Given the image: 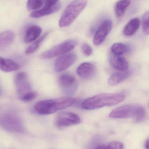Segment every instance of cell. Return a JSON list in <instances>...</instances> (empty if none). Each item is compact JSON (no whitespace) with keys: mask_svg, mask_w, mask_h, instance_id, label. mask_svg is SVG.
<instances>
[{"mask_svg":"<svg viewBox=\"0 0 149 149\" xmlns=\"http://www.w3.org/2000/svg\"><path fill=\"white\" fill-rule=\"evenodd\" d=\"M126 94L123 93H102L85 100L81 107L86 110H93L104 107L117 105L125 100Z\"/></svg>","mask_w":149,"mask_h":149,"instance_id":"1","label":"cell"},{"mask_svg":"<svg viewBox=\"0 0 149 149\" xmlns=\"http://www.w3.org/2000/svg\"><path fill=\"white\" fill-rule=\"evenodd\" d=\"M77 102V99L71 97L44 100L37 102L34 109L40 114L49 115L69 107Z\"/></svg>","mask_w":149,"mask_h":149,"instance_id":"2","label":"cell"},{"mask_svg":"<svg viewBox=\"0 0 149 149\" xmlns=\"http://www.w3.org/2000/svg\"><path fill=\"white\" fill-rule=\"evenodd\" d=\"M146 111L143 107L139 105H126L113 110L109 117L113 119L133 118L136 122L143 120L145 118Z\"/></svg>","mask_w":149,"mask_h":149,"instance_id":"3","label":"cell"},{"mask_svg":"<svg viewBox=\"0 0 149 149\" xmlns=\"http://www.w3.org/2000/svg\"><path fill=\"white\" fill-rule=\"evenodd\" d=\"M87 0H74L65 8L59 19V27H68L72 24L79 15L84 9Z\"/></svg>","mask_w":149,"mask_h":149,"instance_id":"4","label":"cell"},{"mask_svg":"<svg viewBox=\"0 0 149 149\" xmlns=\"http://www.w3.org/2000/svg\"><path fill=\"white\" fill-rule=\"evenodd\" d=\"M0 126L10 132L22 133L24 132L22 122L17 114L7 112L0 115Z\"/></svg>","mask_w":149,"mask_h":149,"instance_id":"5","label":"cell"},{"mask_svg":"<svg viewBox=\"0 0 149 149\" xmlns=\"http://www.w3.org/2000/svg\"><path fill=\"white\" fill-rule=\"evenodd\" d=\"M77 44L78 42L76 40H67L42 53L40 58L43 59H48L61 56L71 51L76 47Z\"/></svg>","mask_w":149,"mask_h":149,"instance_id":"6","label":"cell"},{"mask_svg":"<svg viewBox=\"0 0 149 149\" xmlns=\"http://www.w3.org/2000/svg\"><path fill=\"white\" fill-rule=\"evenodd\" d=\"M81 122V120L76 114L70 112H62L57 116L55 125L58 128L70 127L77 125Z\"/></svg>","mask_w":149,"mask_h":149,"instance_id":"7","label":"cell"},{"mask_svg":"<svg viewBox=\"0 0 149 149\" xmlns=\"http://www.w3.org/2000/svg\"><path fill=\"white\" fill-rule=\"evenodd\" d=\"M77 59L74 53H65L58 57L54 63V69L56 72H61L70 67Z\"/></svg>","mask_w":149,"mask_h":149,"instance_id":"8","label":"cell"},{"mask_svg":"<svg viewBox=\"0 0 149 149\" xmlns=\"http://www.w3.org/2000/svg\"><path fill=\"white\" fill-rule=\"evenodd\" d=\"M59 82L63 92L66 94H72L77 89V81L72 74L69 73L62 74L59 77Z\"/></svg>","mask_w":149,"mask_h":149,"instance_id":"9","label":"cell"},{"mask_svg":"<svg viewBox=\"0 0 149 149\" xmlns=\"http://www.w3.org/2000/svg\"><path fill=\"white\" fill-rule=\"evenodd\" d=\"M15 82L20 99L25 94L31 91V86L25 72H19L17 74L15 78Z\"/></svg>","mask_w":149,"mask_h":149,"instance_id":"10","label":"cell"},{"mask_svg":"<svg viewBox=\"0 0 149 149\" xmlns=\"http://www.w3.org/2000/svg\"><path fill=\"white\" fill-rule=\"evenodd\" d=\"M113 22L110 20L104 21L99 27L94 36L93 42L95 46L101 44L112 29Z\"/></svg>","mask_w":149,"mask_h":149,"instance_id":"11","label":"cell"},{"mask_svg":"<svg viewBox=\"0 0 149 149\" xmlns=\"http://www.w3.org/2000/svg\"><path fill=\"white\" fill-rule=\"evenodd\" d=\"M76 72L80 78L84 79H89L94 76L95 67L91 63H83L78 66Z\"/></svg>","mask_w":149,"mask_h":149,"instance_id":"12","label":"cell"},{"mask_svg":"<svg viewBox=\"0 0 149 149\" xmlns=\"http://www.w3.org/2000/svg\"><path fill=\"white\" fill-rule=\"evenodd\" d=\"M61 8V5L60 3H57L53 6H45L43 8L41 9L33 11L30 16L33 18H40L42 17L55 13L58 11Z\"/></svg>","mask_w":149,"mask_h":149,"instance_id":"13","label":"cell"},{"mask_svg":"<svg viewBox=\"0 0 149 149\" xmlns=\"http://www.w3.org/2000/svg\"><path fill=\"white\" fill-rule=\"evenodd\" d=\"M109 63L114 69L120 71L126 70L128 68L129 64L127 61L120 56L113 54L110 56Z\"/></svg>","mask_w":149,"mask_h":149,"instance_id":"14","label":"cell"},{"mask_svg":"<svg viewBox=\"0 0 149 149\" xmlns=\"http://www.w3.org/2000/svg\"><path fill=\"white\" fill-rule=\"evenodd\" d=\"M42 32V29L37 25H32L29 27L26 32L24 37V41L26 43L31 42L36 40L41 35Z\"/></svg>","mask_w":149,"mask_h":149,"instance_id":"15","label":"cell"},{"mask_svg":"<svg viewBox=\"0 0 149 149\" xmlns=\"http://www.w3.org/2000/svg\"><path fill=\"white\" fill-rule=\"evenodd\" d=\"M131 74L130 71L126 70L121 71L112 74L108 81L109 85L110 86H115L120 84L127 79Z\"/></svg>","mask_w":149,"mask_h":149,"instance_id":"16","label":"cell"},{"mask_svg":"<svg viewBox=\"0 0 149 149\" xmlns=\"http://www.w3.org/2000/svg\"><path fill=\"white\" fill-rule=\"evenodd\" d=\"M141 24V21L138 18L131 19L126 24L124 28L123 33L127 36H133L139 29Z\"/></svg>","mask_w":149,"mask_h":149,"instance_id":"17","label":"cell"},{"mask_svg":"<svg viewBox=\"0 0 149 149\" xmlns=\"http://www.w3.org/2000/svg\"><path fill=\"white\" fill-rule=\"evenodd\" d=\"M19 66L16 63L8 58L0 57V70L5 72H11L17 70Z\"/></svg>","mask_w":149,"mask_h":149,"instance_id":"18","label":"cell"},{"mask_svg":"<svg viewBox=\"0 0 149 149\" xmlns=\"http://www.w3.org/2000/svg\"><path fill=\"white\" fill-rule=\"evenodd\" d=\"M15 38V34L11 31H7L0 33V50L5 49L11 44L14 41Z\"/></svg>","mask_w":149,"mask_h":149,"instance_id":"19","label":"cell"},{"mask_svg":"<svg viewBox=\"0 0 149 149\" xmlns=\"http://www.w3.org/2000/svg\"><path fill=\"white\" fill-rule=\"evenodd\" d=\"M131 3L130 0H120L115 6V13L118 17H121L125 14L126 10Z\"/></svg>","mask_w":149,"mask_h":149,"instance_id":"20","label":"cell"},{"mask_svg":"<svg viewBox=\"0 0 149 149\" xmlns=\"http://www.w3.org/2000/svg\"><path fill=\"white\" fill-rule=\"evenodd\" d=\"M111 50L114 55L121 56L129 52L130 51V48L125 44L116 43L112 45Z\"/></svg>","mask_w":149,"mask_h":149,"instance_id":"21","label":"cell"},{"mask_svg":"<svg viewBox=\"0 0 149 149\" xmlns=\"http://www.w3.org/2000/svg\"><path fill=\"white\" fill-rule=\"evenodd\" d=\"M48 35V32H46L42 36L39 38L37 40H36L33 43L31 44L25 50V53L29 55L32 54L36 51L40 47L42 43L44 41Z\"/></svg>","mask_w":149,"mask_h":149,"instance_id":"22","label":"cell"},{"mask_svg":"<svg viewBox=\"0 0 149 149\" xmlns=\"http://www.w3.org/2000/svg\"><path fill=\"white\" fill-rule=\"evenodd\" d=\"M95 149H124V147L120 142L112 141L107 144L98 145Z\"/></svg>","mask_w":149,"mask_h":149,"instance_id":"23","label":"cell"},{"mask_svg":"<svg viewBox=\"0 0 149 149\" xmlns=\"http://www.w3.org/2000/svg\"><path fill=\"white\" fill-rule=\"evenodd\" d=\"M44 0H28L27 3V8L29 10H37L43 4Z\"/></svg>","mask_w":149,"mask_h":149,"instance_id":"24","label":"cell"},{"mask_svg":"<svg viewBox=\"0 0 149 149\" xmlns=\"http://www.w3.org/2000/svg\"><path fill=\"white\" fill-rule=\"evenodd\" d=\"M142 23L143 33L146 35H149V11L143 15Z\"/></svg>","mask_w":149,"mask_h":149,"instance_id":"25","label":"cell"},{"mask_svg":"<svg viewBox=\"0 0 149 149\" xmlns=\"http://www.w3.org/2000/svg\"><path fill=\"white\" fill-rule=\"evenodd\" d=\"M37 95V94L36 92L31 91L25 94L21 98V99L24 102H28L34 100L36 97Z\"/></svg>","mask_w":149,"mask_h":149,"instance_id":"26","label":"cell"},{"mask_svg":"<svg viewBox=\"0 0 149 149\" xmlns=\"http://www.w3.org/2000/svg\"><path fill=\"white\" fill-rule=\"evenodd\" d=\"M83 54L87 56H89L92 54L93 50L90 45L86 43L83 44L81 47Z\"/></svg>","mask_w":149,"mask_h":149,"instance_id":"27","label":"cell"},{"mask_svg":"<svg viewBox=\"0 0 149 149\" xmlns=\"http://www.w3.org/2000/svg\"><path fill=\"white\" fill-rule=\"evenodd\" d=\"M59 0H45V6H53L58 3Z\"/></svg>","mask_w":149,"mask_h":149,"instance_id":"28","label":"cell"},{"mask_svg":"<svg viewBox=\"0 0 149 149\" xmlns=\"http://www.w3.org/2000/svg\"><path fill=\"white\" fill-rule=\"evenodd\" d=\"M145 148L146 149H149V139L145 143Z\"/></svg>","mask_w":149,"mask_h":149,"instance_id":"29","label":"cell"},{"mask_svg":"<svg viewBox=\"0 0 149 149\" xmlns=\"http://www.w3.org/2000/svg\"><path fill=\"white\" fill-rule=\"evenodd\" d=\"M2 94V90L1 88H0V96Z\"/></svg>","mask_w":149,"mask_h":149,"instance_id":"30","label":"cell"}]
</instances>
